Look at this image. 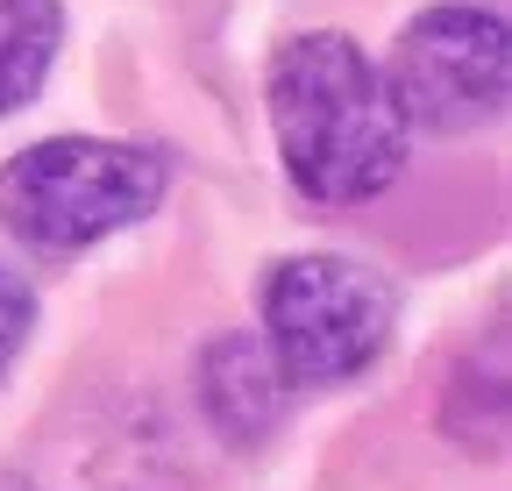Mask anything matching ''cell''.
<instances>
[{
	"label": "cell",
	"mask_w": 512,
	"mask_h": 491,
	"mask_svg": "<svg viewBox=\"0 0 512 491\" xmlns=\"http://www.w3.org/2000/svg\"><path fill=\"white\" fill-rule=\"evenodd\" d=\"M264 107L285 178L313 207H363L384 186H399L413 136L356 36L342 29L285 36L264 72Z\"/></svg>",
	"instance_id": "obj_1"
},
{
	"label": "cell",
	"mask_w": 512,
	"mask_h": 491,
	"mask_svg": "<svg viewBox=\"0 0 512 491\" xmlns=\"http://www.w3.org/2000/svg\"><path fill=\"white\" fill-rule=\"evenodd\" d=\"M171 164L150 143L43 136L0 164V228L36 257H79L164 207Z\"/></svg>",
	"instance_id": "obj_2"
},
{
	"label": "cell",
	"mask_w": 512,
	"mask_h": 491,
	"mask_svg": "<svg viewBox=\"0 0 512 491\" xmlns=\"http://www.w3.org/2000/svg\"><path fill=\"white\" fill-rule=\"evenodd\" d=\"M399 328V299L356 257H278L264 278V349L292 392H328L363 378Z\"/></svg>",
	"instance_id": "obj_3"
},
{
	"label": "cell",
	"mask_w": 512,
	"mask_h": 491,
	"mask_svg": "<svg viewBox=\"0 0 512 491\" xmlns=\"http://www.w3.org/2000/svg\"><path fill=\"white\" fill-rule=\"evenodd\" d=\"M406 136H477L505 114L512 86V29L498 0H434L420 8L392 57L377 65Z\"/></svg>",
	"instance_id": "obj_4"
},
{
	"label": "cell",
	"mask_w": 512,
	"mask_h": 491,
	"mask_svg": "<svg viewBox=\"0 0 512 491\" xmlns=\"http://www.w3.org/2000/svg\"><path fill=\"white\" fill-rule=\"evenodd\" d=\"M200 406H207V420L221 427L235 449L264 442L271 427L285 420L292 385L278 378V363H271L264 335L228 328V335H214V342L200 349Z\"/></svg>",
	"instance_id": "obj_5"
},
{
	"label": "cell",
	"mask_w": 512,
	"mask_h": 491,
	"mask_svg": "<svg viewBox=\"0 0 512 491\" xmlns=\"http://www.w3.org/2000/svg\"><path fill=\"white\" fill-rule=\"evenodd\" d=\"M64 50V0H0V114H22Z\"/></svg>",
	"instance_id": "obj_6"
},
{
	"label": "cell",
	"mask_w": 512,
	"mask_h": 491,
	"mask_svg": "<svg viewBox=\"0 0 512 491\" xmlns=\"http://www.w3.org/2000/svg\"><path fill=\"white\" fill-rule=\"evenodd\" d=\"M29 335H36V292H29L22 271L0 264V378L15 371V356L29 349Z\"/></svg>",
	"instance_id": "obj_7"
},
{
	"label": "cell",
	"mask_w": 512,
	"mask_h": 491,
	"mask_svg": "<svg viewBox=\"0 0 512 491\" xmlns=\"http://www.w3.org/2000/svg\"><path fill=\"white\" fill-rule=\"evenodd\" d=\"M0 491H43V484H29V477H15V470H0Z\"/></svg>",
	"instance_id": "obj_8"
}]
</instances>
